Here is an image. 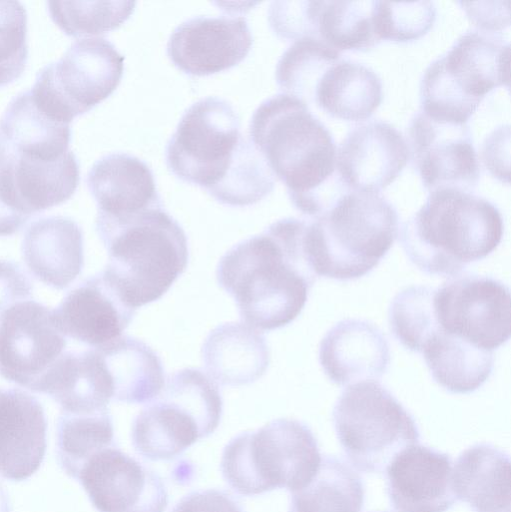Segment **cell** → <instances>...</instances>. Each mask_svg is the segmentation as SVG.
I'll return each mask as SVG.
<instances>
[{
	"label": "cell",
	"mask_w": 511,
	"mask_h": 512,
	"mask_svg": "<svg viewBox=\"0 0 511 512\" xmlns=\"http://www.w3.org/2000/svg\"><path fill=\"white\" fill-rule=\"evenodd\" d=\"M95 350L104 358L114 401L148 403L162 390L165 383L162 362L143 341L124 335Z\"/></svg>",
	"instance_id": "f1b7e54d"
},
{
	"label": "cell",
	"mask_w": 511,
	"mask_h": 512,
	"mask_svg": "<svg viewBox=\"0 0 511 512\" xmlns=\"http://www.w3.org/2000/svg\"><path fill=\"white\" fill-rule=\"evenodd\" d=\"M172 512H244L228 493L216 489L199 490L184 496Z\"/></svg>",
	"instance_id": "60d3db41"
},
{
	"label": "cell",
	"mask_w": 511,
	"mask_h": 512,
	"mask_svg": "<svg viewBox=\"0 0 511 512\" xmlns=\"http://www.w3.org/2000/svg\"><path fill=\"white\" fill-rule=\"evenodd\" d=\"M135 311L103 270L72 289L53 314L65 337L100 349L122 336Z\"/></svg>",
	"instance_id": "e0dca14e"
},
{
	"label": "cell",
	"mask_w": 511,
	"mask_h": 512,
	"mask_svg": "<svg viewBox=\"0 0 511 512\" xmlns=\"http://www.w3.org/2000/svg\"><path fill=\"white\" fill-rule=\"evenodd\" d=\"M341 53L316 37L295 40L277 62L275 78L283 93L307 105L313 103L314 92L322 75L340 60Z\"/></svg>",
	"instance_id": "836d02e7"
},
{
	"label": "cell",
	"mask_w": 511,
	"mask_h": 512,
	"mask_svg": "<svg viewBox=\"0 0 511 512\" xmlns=\"http://www.w3.org/2000/svg\"><path fill=\"white\" fill-rule=\"evenodd\" d=\"M32 283L21 267L0 260V313L32 294Z\"/></svg>",
	"instance_id": "b9f144b4"
},
{
	"label": "cell",
	"mask_w": 511,
	"mask_h": 512,
	"mask_svg": "<svg viewBox=\"0 0 511 512\" xmlns=\"http://www.w3.org/2000/svg\"><path fill=\"white\" fill-rule=\"evenodd\" d=\"M321 459L310 428L298 420L280 418L233 437L223 450L220 467L227 484L240 495L279 488L293 493L315 477Z\"/></svg>",
	"instance_id": "52a82bcc"
},
{
	"label": "cell",
	"mask_w": 511,
	"mask_h": 512,
	"mask_svg": "<svg viewBox=\"0 0 511 512\" xmlns=\"http://www.w3.org/2000/svg\"><path fill=\"white\" fill-rule=\"evenodd\" d=\"M97 203L99 219H123L152 208H163L154 174L138 157L124 152L99 158L86 177Z\"/></svg>",
	"instance_id": "ffe728a7"
},
{
	"label": "cell",
	"mask_w": 511,
	"mask_h": 512,
	"mask_svg": "<svg viewBox=\"0 0 511 512\" xmlns=\"http://www.w3.org/2000/svg\"><path fill=\"white\" fill-rule=\"evenodd\" d=\"M0 512H12V504L9 495L0 483Z\"/></svg>",
	"instance_id": "7bdbcfd3"
},
{
	"label": "cell",
	"mask_w": 511,
	"mask_h": 512,
	"mask_svg": "<svg viewBox=\"0 0 511 512\" xmlns=\"http://www.w3.org/2000/svg\"><path fill=\"white\" fill-rule=\"evenodd\" d=\"M378 512H388V511H378Z\"/></svg>",
	"instance_id": "f6af8a7d"
},
{
	"label": "cell",
	"mask_w": 511,
	"mask_h": 512,
	"mask_svg": "<svg viewBox=\"0 0 511 512\" xmlns=\"http://www.w3.org/2000/svg\"><path fill=\"white\" fill-rule=\"evenodd\" d=\"M250 139L294 207L316 218L350 191L336 166L332 135L302 100L280 93L253 112Z\"/></svg>",
	"instance_id": "3957f363"
},
{
	"label": "cell",
	"mask_w": 511,
	"mask_h": 512,
	"mask_svg": "<svg viewBox=\"0 0 511 512\" xmlns=\"http://www.w3.org/2000/svg\"><path fill=\"white\" fill-rule=\"evenodd\" d=\"M8 153V146L0 126V163Z\"/></svg>",
	"instance_id": "ee69618b"
},
{
	"label": "cell",
	"mask_w": 511,
	"mask_h": 512,
	"mask_svg": "<svg viewBox=\"0 0 511 512\" xmlns=\"http://www.w3.org/2000/svg\"><path fill=\"white\" fill-rule=\"evenodd\" d=\"M373 24L379 40L409 41L426 34L436 19L432 1H374Z\"/></svg>",
	"instance_id": "74e56055"
},
{
	"label": "cell",
	"mask_w": 511,
	"mask_h": 512,
	"mask_svg": "<svg viewBox=\"0 0 511 512\" xmlns=\"http://www.w3.org/2000/svg\"><path fill=\"white\" fill-rule=\"evenodd\" d=\"M114 446V428L108 408L90 413L61 411L56 424V454L62 470L77 480L86 461Z\"/></svg>",
	"instance_id": "d6a6232c"
},
{
	"label": "cell",
	"mask_w": 511,
	"mask_h": 512,
	"mask_svg": "<svg viewBox=\"0 0 511 512\" xmlns=\"http://www.w3.org/2000/svg\"><path fill=\"white\" fill-rule=\"evenodd\" d=\"M1 130L8 150L41 159H56L69 151L70 125L44 112L30 90L17 94L7 105Z\"/></svg>",
	"instance_id": "83f0119b"
},
{
	"label": "cell",
	"mask_w": 511,
	"mask_h": 512,
	"mask_svg": "<svg viewBox=\"0 0 511 512\" xmlns=\"http://www.w3.org/2000/svg\"><path fill=\"white\" fill-rule=\"evenodd\" d=\"M382 100V84L369 67L350 60H338L322 75L313 103L329 115L348 120L369 118Z\"/></svg>",
	"instance_id": "4dcf8cb0"
},
{
	"label": "cell",
	"mask_w": 511,
	"mask_h": 512,
	"mask_svg": "<svg viewBox=\"0 0 511 512\" xmlns=\"http://www.w3.org/2000/svg\"><path fill=\"white\" fill-rule=\"evenodd\" d=\"M27 59L26 10L18 1H0V87L22 75Z\"/></svg>",
	"instance_id": "f35d334b"
},
{
	"label": "cell",
	"mask_w": 511,
	"mask_h": 512,
	"mask_svg": "<svg viewBox=\"0 0 511 512\" xmlns=\"http://www.w3.org/2000/svg\"><path fill=\"white\" fill-rule=\"evenodd\" d=\"M54 23L67 35L95 37L125 22L135 9L134 1H48Z\"/></svg>",
	"instance_id": "d590c367"
},
{
	"label": "cell",
	"mask_w": 511,
	"mask_h": 512,
	"mask_svg": "<svg viewBox=\"0 0 511 512\" xmlns=\"http://www.w3.org/2000/svg\"><path fill=\"white\" fill-rule=\"evenodd\" d=\"M321 4L322 1H273L268 9L270 27L285 39L318 38Z\"/></svg>",
	"instance_id": "ab89813d"
},
{
	"label": "cell",
	"mask_w": 511,
	"mask_h": 512,
	"mask_svg": "<svg viewBox=\"0 0 511 512\" xmlns=\"http://www.w3.org/2000/svg\"><path fill=\"white\" fill-rule=\"evenodd\" d=\"M77 480L98 512H164L168 504L160 476L115 446L90 457Z\"/></svg>",
	"instance_id": "5bb4252c"
},
{
	"label": "cell",
	"mask_w": 511,
	"mask_h": 512,
	"mask_svg": "<svg viewBox=\"0 0 511 512\" xmlns=\"http://www.w3.org/2000/svg\"><path fill=\"white\" fill-rule=\"evenodd\" d=\"M501 85L510 86V44L488 32L468 31L427 67L420 90L435 109L470 118Z\"/></svg>",
	"instance_id": "30bf717a"
},
{
	"label": "cell",
	"mask_w": 511,
	"mask_h": 512,
	"mask_svg": "<svg viewBox=\"0 0 511 512\" xmlns=\"http://www.w3.org/2000/svg\"><path fill=\"white\" fill-rule=\"evenodd\" d=\"M419 353L435 382L450 393L466 394L477 390L490 377L494 366L492 351L447 334L439 326Z\"/></svg>",
	"instance_id": "f546056e"
},
{
	"label": "cell",
	"mask_w": 511,
	"mask_h": 512,
	"mask_svg": "<svg viewBox=\"0 0 511 512\" xmlns=\"http://www.w3.org/2000/svg\"><path fill=\"white\" fill-rule=\"evenodd\" d=\"M409 146L384 121H370L351 130L336 152L339 175L350 190L379 193L406 166Z\"/></svg>",
	"instance_id": "ac0fdd59"
},
{
	"label": "cell",
	"mask_w": 511,
	"mask_h": 512,
	"mask_svg": "<svg viewBox=\"0 0 511 512\" xmlns=\"http://www.w3.org/2000/svg\"><path fill=\"white\" fill-rule=\"evenodd\" d=\"M222 411L218 385L200 369H181L135 417L132 444L146 459L170 460L212 434Z\"/></svg>",
	"instance_id": "ba28073f"
},
{
	"label": "cell",
	"mask_w": 511,
	"mask_h": 512,
	"mask_svg": "<svg viewBox=\"0 0 511 512\" xmlns=\"http://www.w3.org/2000/svg\"><path fill=\"white\" fill-rule=\"evenodd\" d=\"M433 309L443 332L478 348L493 352L510 337V291L497 279L453 277L435 289Z\"/></svg>",
	"instance_id": "7c38bea8"
},
{
	"label": "cell",
	"mask_w": 511,
	"mask_h": 512,
	"mask_svg": "<svg viewBox=\"0 0 511 512\" xmlns=\"http://www.w3.org/2000/svg\"><path fill=\"white\" fill-rule=\"evenodd\" d=\"M252 42L244 17L197 16L172 31L167 55L184 73L206 76L239 64L248 55Z\"/></svg>",
	"instance_id": "2e32d148"
},
{
	"label": "cell",
	"mask_w": 511,
	"mask_h": 512,
	"mask_svg": "<svg viewBox=\"0 0 511 512\" xmlns=\"http://www.w3.org/2000/svg\"><path fill=\"white\" fill-rule=\"evenodd\" d=\"M53 310L29 300L0 316V375L36 392L41 380L66 351Z\"/></svg>",
	"instance_id": "4fadbf2b"
},
{
	"label": "cell",
	"mask_w": 511,
	"mask_h": 512,
	"mask_svg": "<svg viewBox=\"0 0 511 512\" xmlns=\"http://www.w3.org/2000/svg\"><path fill=\"white\" fill-rule=\"evenodd\" d=\"M36 393L49 395L70 413L107 409L112 383L101 353L95 349L68 350L47 372Z\"/></svg>",
	"instance_id": "d4e9b609"
},
{
	"label": "cell",
	"mask_w": 511,
	"mask_h": 512,
	"mask_svg": "<svg viewBox=\"0 0 511 512\" xmlns=\"http://www.w3.org/2000/svg\"><path fill=\"white\" fill-rule=\"evenodd\" d=\"M0 170L18 207L30 217L67 201L80 178L72 151L56 159H41L8 150Z\"/></svg>",
	"instance_id": "cb8c5ba5"
},
{
	"label": "cell",
	"mask_w": 511,
	"mask_h": 512,
	"mask_svg": "<svg viewBox=\"0 0 511 512\" xmlns=\"http://www.w3.org/2000/svg\"><path fill=\"white\" fill-rule=\"evenodd\" d=\"M339 443L358 471L380 473L420 432L412 415L378 381L349 385L332 412Z\"/></svg>",
	"instance_id": "9c48e42d"
},
{
	"label": "cell",
	"mask_w": 511,
	"mask_h": 512,
	"mask_svg": "<svg viewBox=\"0 0 511 512\" xmlns=\"http://www.w3.org/2000/svg\"><path fill=\"white\" fill-rule=\"evenodd\" d=\"M451 457L414 444L386 467L387 494L397 512H446L456 501Z\"/></svg>",
	"instance_id": "d6986e66"
},
{
	"label": "cell",
	"mask_w": 511,
	"mask_h": 512,
	"mask_svg": "<svg viewBox=\"0 0 511 512\" xmlns=\"http://www.w3.org/2000/svg\"><path fill=\"white\" fill-rule=\"evenodd\" d=\"M201 358L216 384L241 386L265 374L270 352L265 337L257 329L245 323L227 322L209 332L201 347Z\"/></svg>",
	"instance_id": "484cf974"
},
{
	"label": "cell",
	"mask_w": 511,
	"mask_h": 512,
	"mask_svg": "<svg viewBox=\"0 0 511 512\" xmlns=\"http://www.w3.org/2000/svg\"><path fill=\"white\" fill-rule=\"evenodd\" d=\"M408 138L409 153L429 192L445 187L471 192L477 186L480 164L466 124L439 123L418 112Z\"/></svg>",
	"instance_id": "9a60e30c"
},
{
	"label": "cell",
	"mask_w": 511,
	"mask_h": 512,
	"mask_svg": "<svg viewBox=\"0 0 511 512\" xmlns=\"http://www.w3.org/2000/svg\"><path fill=\"white\" fill-rule=\"evenodd\" d=\"M21 251L36 279L54 289H65L83 268L82 229L68 217L40 218L27 228Z\"/></svg>",
	"instance_id": "603a6c76"
},
{
	"label": "cell",
	"mask_w": 511,
	"mask_h": 512,
	"mask_svg": "<svg viewBox=\"0 0 511 512\" xmlns=\"http://www.w3.org/2000/svg\"><path fill=\"white\" fill-rule=\"evenodd\" d=\"M46 431L44 409L36 397L0 387V476L17 482L31 477L45 457Z\"/></svg>",
	"instance_id": "7402d4cb"
},
{
	"label": "cell",
	"mask_w": 511,
	"mask_h": 512,
	"mask_svg": "<svg viewBox=\"0 0 511 512\" xmlns=\"http://www.w3.org/2000/svg\"><path fill=\"white\" fill-rule=\"evenodd\" d=\"M307 223L277 220L220 258L217 282L234 299L247 325L278 329L303 310L317 277L306 250Z\"/></svg>",
	"instance_id": "7a4b0ae2"
},
{
	"label": "cell",
	"mask_w": 511,
	"mask_h": 512,
	"mask_svg": "<svg viewBox=\"0 0 511 512\" xmlns=\"http://www.w3.org/2000/svg\"><path fill=\"white\" fill-rule=\"evenodd\" d=\"M319 362L326 376L337 385L378 381L390 364L389 344L373 323L345 319L322 338Z\"/></svg>",
	"instance_id": "44dd1931"
},
{
	"label": "cell",
	"mask_w": 511,
	"mask_h": 512,
	"mask_svg": "<svg viewBox=\"0 0 511 512\" xmlns=\"http://www.w3.org/2000/svg\"><path fill=\"white\" fill-rule=\"evenodd\" d=\"M373 3L322 1L318 16V38L339 52L373 47L380 41L373 24Z\"/></svg>",
	"instance_id": "e575fe53"
},
{
	"label": "cell",
	"mask_w": 511,
	"mask_h": 512,
	"mask_svg": "<svg viewBox=\"0 0 511 512\" xmlns=\"http://www.w3.org/2000/svg\"><path fill=\"white\" fill-rule=\"evenodd\" d=\"M96 231L108 253L104 271L134 309L160 299L187 267L186 234L163 208L96 218Z\"/></svg>",
	"instance_id": "5b68a950"
},
{
	"label": "cell",
	"mask_w": 511,
	"mask_h": 512,
	"mask_svg": "<svg viewBox=\"0 0 511 512\" xmlns=\"http://www.w3.org/2000/svg\"><path fill=\"white\" fill-rule=\"evenodd\" d=\"M434 291L428 286H411L399 292L389 306L390 331L410 351L419 353L438 326L433 309Z\"/></svg>",
	"instance_id": "8d00e7d4"
},
{
	"label": "cell",
	"mask_w": 511,
	"mask_h": 512,
	"mask_svg": "<svg viewBox=\"0 0 511 512\" xmlns=\"http://www.w3.org/2000/svg\"><path fill=\"white\" fill-rule=\"evenodd\" d=\"M364 496L358 473L342 459L324 455L310 483L291 493L289 512H361Z\"/></svg>",
	"instance_id": "1f68e13d"
},
{
	"label": "cell",
	"mask_w": 511,
	"mask_h": 512,
	"mask_svg": "<svg viewBox=\"0 0 511 512\" xmlns=\"http://www.w3.org/2000/svg\"><path fill=\"white\" fill-rule=\"evenodd\" d=\"M502 236L503 218L494 204L472 192L445 187L429 192L399 237L418 269L453 278L491 254Z\"/></svg>",
	"instance_id": "277c9868"
},
{
	"label": "cell",
	"mask_w": 511,
	"mask_h": 512,
	"mask_svg": "<svg viewBox=\"0 0 511 512\" xmlns=\"http://www.w3.org/2000/svg\"><path fill=\"white\" fill-rule=\"evenodd\" d=\"M511 465L507 454L488 443L464 450L455 462V496L473 512H511Z\"/></svg>",
	"instance_id": "4316f807"
},
{
	"label": "cell",
	"mask_w": 511,
	"mask_h": 512,
	"mask_svg": "<svg viewBox=\"0 0 511 512\" xmlns=\"http://www.w3.org/2000/svg\"><path fill=\"white\" fill-rule=\"evenodd\" d=\"M123 71L124 56L109 40L85 37L44 66L30 92L44 112L70 125L117 88Z\"/></svg>",
	"instance_id": "8fae6325"
},
{
	"label": "cell",
	"mask_w": 511,
	"mask_h": 512,
	"mask_svg": "<svg viewBox=\"0 0 511 512\" xmlns=\"http://www.w3.org/2000/svg\"><path fill=\"white\" fill-rule=\"evenodd\" d=\"M398 235V214L383 196L350 190L308 221L306 249L316 276L354 280L380 263Z\"/></svg>",
	"instance_id": "8992f818"
},
{
	"label": "cell",
	"mask_w": 511,
	"mask_h": 512,
	"mask_svg": "<svg viewBox=\"0 0 511 512\" xmlns=\"http://www.w3.org/2000/svg\"><path fill=\"white\" fill-rule=\"evenodd\" d=\"M165 159L177 178L200 186L224 205H253L274 189L265 159L241 132L236 110L220 97L202 98L185 110L167 142Z\"/></svg>",
	"instance_id": "6da1fadb"
}]
</instances>
